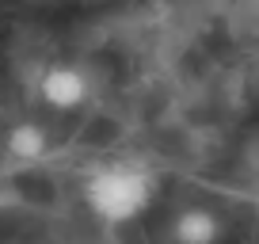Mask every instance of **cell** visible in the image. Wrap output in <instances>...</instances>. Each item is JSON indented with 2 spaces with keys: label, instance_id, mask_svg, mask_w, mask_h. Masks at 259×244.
Wrapping results in <instances>:
<instances>
[{
  "label": "cell",
  "instance_id": "cell-4",
  "mask_svg": "<svg viewBox=\"0 0 259 244\" xmlns=\"http://www.w3.org/2000/svg\"><path fill=\"white\" fill-rule=\"evenodd\" d=\"M4 145L16 160H42L50 153V134L38 122H16L8 130V138H4Z\"/></svg>",
  "mask_w": 259,
  "mask_h": 244
},
{
  "label": "cell",
  "instance_id": "cell-2",
  "mask_svg": "<svg viewBox=\"0 0 259 244\" xmlns=\"http://www.w3.org/2000/svg\"><path fill=\"white\" fill-rule=\"evenodd\" d=\"M88 76L80 73L76 65H69V61H57V65H50L46 73H42L38 80V96L46 107H54V111H76V107L88 99Z\"/></svg>",
  "mask_w": 259,
  "mask_h": 244
},
{
  "label": "cell",
  "instance_id": "cell-3",
  "mask_svg": "<svg viewBox=\"0 0 259 244\" xmlns=\"http://www.w3.org/2000/svg\"><path fill=\"white\" fill-rule=\"evenodd\" d=\"M171 240L176 244H218L221 221L210 206H187L171 218Z\"/></svg>",
  "mask_w": 259,
  "mask_h": 244
},
{
  "label": "cell",
  "instance_id": "cell-1",
  "mask_svg": "<svg viewBox=\"0 0 259 244\" xmlns=\"http://www.w3.org/2000/svg\"><path fill=\"white\" fill-rule=\"evenodd\" d=\"M156 195L153 172L141 164H103L84 179V206L103 225H130L149 210Z\"/></svg>",
  "mask_w": 259,
  "mask_h": 244
}]
</instances>
